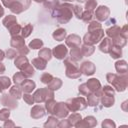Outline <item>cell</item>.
I'll return each instance as SVG.
<instances>
[{"label": "cell", "instance_id": "6da1fadb", "mask_svg": "<svg viewBox=\"0 0 128 128\" xmlns=\"http://www.w3.org/2000/svg\"><path fill=\"white\" fill-rule=\"evenodd\" d=\"M72 8H73L72 4L64 2L63 4H59V6L54 8L51 11V14H52L53 18H56V20L60 24H66L73 17Z\"/></svg>", "mask_w": 128, "mask_h": 128}, {"label": "cell", "instance_id": "7a4b0ae2", "mask_svg": "<svg viewBox=\"0 0 128 128\" xmlns=\"http://www.w3.org/2000/svg\"><path fill=\"white\" fill-rule=\"evenodd\" d=\"M106 80L113 86L114 90L117 92H123L127 88L128 78L127 74H115V73H107Z\"/></svg>", "mask_w": 128, "mask_h": 128}, {"label": "cell", "instance_id": "3957f363", "mask_svg": "<svg viewBox=\"0 0 128 128\" xmlns=\"http://www.w3.org/2000/svg\"><path fill=\"white\" fill-rule=\"evenodd\" d=\"M64 65L66 67L65 69V75L70 79H77L81 76V72L79 69V65L76 61L72 60L70 57H66L64 59Z\"/></svg>", "mask_w": 128, "mask_h": 128}, {"label": "cell", "instance_id": "277c9868", "mask_svg": "<svg viewBox=\"0 0 128 128\" xmlns=\"http://www.w3.org/2000/svg\"><path fill=\"white\" fill-rule=\"evenodd\" d=\"M104 33L102 28L88 31L83 37V43L86 45H95L104 38Z\"/></svg>", "mask_w": 128, "mask_h": 128}, {"label": "cell", "instance_id": "5b68a950", "mask_svg": "<svg viewBox=\"0 0 128 128\" xmlns=\"http://www.w3.org/2000/svg\"><path fill=\"white\" fill-rule=\"evenodd\" d=\"M25 38H23L20 35L12 36L10 39V45L12 48H14L18 54L20 55H27L29 53V47L25 45Z\"/></svg>", "mask_w": 128, "mask_h": 128}, {"label": "cell", "instance_id": "8992f818", "mask_svg": "<svg viewBox=\"0 0 128 128\" xmlns=\"http://www.w3.org/2000/svg\"><path fill=\"white\" fill-rule=\"evenodd\" d=\"M65 103H66V105H67L69 111H71V112H77V111L84 110V109L88 106L87 101H86L83 97L69 98Z\"/></svg>", "mask_w": 128, "mask_h": 128}, {"label": "cell", "instance_id": "52a82bcc", "mask_svg": "<svg viewBox=\"0 0 128 128\" xmlns=\"http://www.w3.org/2000/svg\"><path fill=\"white\" fill-rule=\"evenodd\" d=\"M33 98H34V101L36 103H43V102L47 101L48 99L54 98V91L49 89L48 87L40 88L34 92Z\"/></svg>", "mask_w": 128, "mask_h": 128}, {"label": "cell", "instance_id": "ba28073f", "mask_svg": "<svg viewBox=\"0 0 128 128\" xmlns=\"http://www.w3.org/2000/svg\"><path fill=\"white\" fill-rule=\"evenodd\" d=\"M31 4V0H14L11 7L9 8L12 13L20 14L23 11L27 10Z\"/></svg>", "mask_w": 128, "mask_h": 128}, {"label": "cell", "instance_id": "9c48e42d", "mask_svg": "<svg viewBox=\"0 0 128 128\" xmlns=\"http://www.w3.org/2000/svg\"><path fill=\"white\" fill-rule=\"evenodd\" d=\"M69 114V109L65 102H56L54 109H53V115L57 118H65Z\"/></svg>", "mask_w": 128, "mask_h": 128}, {"label": "cell", "instance_id": "30bf717a", "mask_svg": "<svg viewBox=\"0 0 128 128\" xmlns=\"http://www.w3.org/2000/svg\"><path fill=\"white\" fill-rule=\"evenodd\" d=\"M0 104L3 105L4 107H7L11 110L16 109L18 107V102L17 99H15L14 97H12L10 94L4 93L1 97H0Z\"/></svg>", "mask_w": 128, "mask_h": 128}, {"label": "cell", "instance_id": "8fae6325", "mask_svg": "<svg viewBox=\"0 0 128 128\" xmlns=\"http://www.w3.org/2000/svg\"><path fill=\"white\" fill-rule=\"evenodd\" d=\"M94 16H95L96 20L99 21V22L106 21L109 18V16H110V9L107 6H104V5L98 6L95 9Z\"/></svg>", "mask_w": 128, "mask_h": 128}, {"label": "cell", "instance_id": "7c38bea8", "mask_svg": "<svg viewBox=\"0 0 128 128\" xmlns=\"http://www.w3.org/2000/svg\"><path fill=\"white\" fill-rule=\"evenodd\" d=\"M86 85L90 91V93H95L97 96H101V93H102V86H101V83L98 79L96 78H91V79H88V81L86 82Z\"/></svg>", "mask_w": 128, "mask_h": 128}, {"label": "cell", "instance_id": "4fadbf2b", "mask_svg": "<svg viewBox=\"0 0 128 128\" xmlns=\"http://www.w3.org/2000/svg\"><path fill=\"white\" fill-rule=\"evenodd\" d=\"M79 69H80L81 74H83L85 76H91L96 71V67H95L94 63L91 61H83L82 64L79 66Z\"/></svg>", "mask_w": 128, "mask_h": 128}, {"label": "cell", "instance_id": "5bb4252c", "mask_svg": "<svg viewBox=\"0 0 128 128\" xmlns=\"http://www.w3.org/2000/svg\"><path fill=\"white\" fill-rule=\"evenodd\" d=\"M67 54H68V49L64 44H59L56 47H54L52 50V56H54L56 59L59 60H64L67 57Z\"/></svg>", "mask_w": 128, "mask_h": 128}, {"label": "cell", "instance_id": "9a60e30c", "mask_svg": "<svg viewBox=\"0 0 128 128\" xmlns=\"http://www.w3.org/2000/svg\"><path fill=\"white\" fill-rule=\"evenodd\" d=\"M96 125H97V120L94 116H86L84 119H81V121L78 122L75 127H77V128H82V127L92 128V127H95Z\"/></svg>", "mask_w": 128, "mask_h": 128}, {"label": "cell", "instance_id": "2e32d148", "mask_svg": "<svg viewBox=\"0 0 128 128\" xmlns=\"http://www.w3.org/2000/svg\"><path fill=\"white\" fill-rule=\"evenodd\" d=\"M81 41H82V39L77 34H70L65 38V44H66V46H68L70 48L80 46Z\"/></svg>", "mask_w": 128, "mask_h": 128}, {"label": "cell", "instance_id": "e0dca14e", "mask_svg": "<svg viewBox=\"0 0 128 128\" xmlns=\"http://www.w3.org/2000/svg\"><path fill=\"white\" fill-rule=\"evenodd\" d=\"M46 114L45 112V108L42 107L41 105H35L32 107L31 111H30V116L33 119H40L42 117H44Z\"/></svg>", "mask_w": 128, "mask_h": 128}, {"label": "cell", "instance_id": "ac0fdd59", "mask_svg": "<svg viewBox=\"0 0 128 128\" xmlns=\"http://www.w3.org/2000/svg\"><path fill=\"white\" fill-rule=\"evenodd\" d=\"M14 65L16 68H18L20 71L22 69H24L27 65H29V61L27 59V57L25 55H20L18 54L16 57H15V60H14Z\"/></svg>", "mask_w": 128, "mask_h": 128}, {"label": "cell", "instance_id": "d6986e66", "mask_svg": "<svg viewBox=\"0 0 128 128\" xmlns=\"http://www.w3.org/2000/svg\"><path fill=\"white\" fill-rule=\"evenodd\" d=\"M113 47V43L112 40L110 38H103L102 41L99 44V50L103 53H109V51L111 50V48Z\"/></svg>", "mask_w": 128, "mask_h": 128}, {"label": "cell", "instance_id": "ffe728a7", "mask_svg": "<svg viewBox=\"0 0 128 128\" xmlns=\"http://www.w3.org/2000/svg\"><path fill=\"white\" fill-rule=\"evenodd\" d=\"M100 103L102 104V106L104 107H112L115 103V98L114 96H109V95H105L103 93H101V96H100Z\"/></svg>", "mask_w": 128, "mask_h": 128}, {"label": "cell", "instance_id": "44dd1931", "mask_svg": "<svg viewBox=\"0 0 128 128\" xmlns=\"http://www.w3.org/2000/svg\"><path fill=\"white\" fill-rule=\"evenodd\" d=\"M35 87H36L35 82L30 79H25V81L21 84V88L24 93H31L35 89Z\"/></svg>", "mask_w": 128, "mask_h": 128}, {"label": "cell", "instance_id": "7402d4cb", "mask_svg": "<svg viewBox=\"0 0 128 128\" xmlns=\"http://www.w3.org/2000/svg\"><path fill=\"white\" fill-rule=\"evenodd\" d=\"M120 31H121V28H120L119 26H117V25H113L112 27L106 29L105 33H106V35L108 36V38L113 39V38H115V37H117V36L120 35Z\"/></svg>", "mask_w": 128, "mask_h": 128}, {"label": "cell", "instance_id": "603a6c76", "mask_svg": "<svg viewBox=\"0 0 128 128\" xmlns=\"http://www.w3.org/2000/svg\"><path fill=\"white\" fill-rule=\"evenodd\" d=\"M70 58H71L72 60L76 61V62L80 61V60L83 58V55H82V52H81L80 46L71 48V50H70Z\"/></svg>", "mask_w": 128, "mask_h": 128}, {"label": "cell", "instance_id": "cb8c5ba5", "mask_svg": "<svg viewBox=\"0 0 128 128\" xmlns=\"http://www.w3.org/2000/svg\"><path fill=\"white\" fill-rule=\"evenodd\" d=\"M22 88H21V85H17V84H15L14 86H12L11 88H10V90H9V94L12 96V97H14L15 99H20V98H22Z\"/></svg>", "mask_w": 128, "mask_h": 128}, {"label": "cell", "instance_id": "d4e9b609", "mask_svg": "<svg viewBox=\"0 0 128 128\" xmlns=\"http://www.w3.org/2000/svg\"><path fill=\"white\" fill-rule=\"evenodd\" d=\"M115 69L118 74H127V62L125 60H118L115 62Z\"/></svg>", "mask_w": 128, "mask_h": 128}, {"label": "cell", "instance_id": "484cf974", "mask_svg": "<svg viewBox=\"0 0 128 128\" xmlns=\"http://www.w3.org/2000/svg\"><path fill=\"white\" fill-rule=\"evenodd\" d=\"M100 103V97L95 93H89L87 95V104L91 107H96Z\"/></svg>", "mask_w": 128, "mask_h": 128}, {"label": "cell", "instance_id": "4316f807", "mask_svg": "<svg viewBox=\"0 0 128 128\" xmlns=\"http://www.w3.org/2000/svg\"><path fill=\"white\" fill-rule=\"evenodd\" d=\"M32 65L38 70H44L47 66V61H45L44 59L40 57H37V58L32 59Z\"/></svg>", "mask_w": 128, "mask_h": 128}, {"label": "cell", "instance_id": "83f0119b", "mask_svg": "<svg viewBox=\"0 0 128 128\" xmlns=\"http://www.w3.org/2000/svg\"><path fill=\"white\" fill-rule=\"evenodd\" d=\"M52 37L56 41H63L66 38V30L64 28H58L53 32Z\"/></svg>", "mask_w": 128, "mask_h": 128}, {"label": "cell", "instance_id": "f1b7e54d", "mask_svg": "<svg viewBox=\"0 0 128 128\" xmlns=\"http://www.w3.org/2000/svg\"><path fill=\"white\" fill-rule=\"evenodd\" d=\"M16 23H17V18H16V16H14V15H7V16H5L4 19L2 20V24H3L4 27H6L7 29H8L9 27H11L12 25L16 24Z\"/></svg>", "mask_w": 128, "mask_h": 128}, {"label": "cell", "instance_id": "f546056e", "mask_svg": "<svg viewBox=\"0 0 128 128\" xmlns=\"http://www.w3.org/2000/svg\"><path fill=\"white\" fill-rule=\"evenodd\" d=\"M62 84H63V83H62V80H61V79L56 78V77H53V79L47 84V87H48L49 89L55 91V90L60 89L61 86H62Z\"/></svg>", "mask_w": 128, "mask_h": 128}, {"label": "cell", "instance_id": "4dcf8cb0", "mask_svg": "<svg viewBox=\"0 0 128 128\" xmlns=\"http://www.w3.org/2000/svg\"><path fill=\"white\" fill-rule=\"evenodd\" d=\"M81 52H82V55L83 57H88V56H91L94 51H95V47L94 45H86V44H83L81 47Z\"/></svg>", "mask_w": 128, "mask_h": 128}, {"label": "cell", "instance_id": "1f68e13d", "mask_svg": "<svg viewBox=\"0 0 128 128\" xmlns=\"http://www.w3.org/2000/svg\"><path fill=\"white\" fill-rule=\"evenodd\" d=\"M38 56L42 59H44L45 61H49L52 58V50H50L49 48H41L38 52Z\"/></svg>", "mask_w": 128, "mask_h": 128}, {"label": "cell", "instance_id": "d6a6232c", "mask_svg": "<svg viewBox=\"0 0 128 128\" xmlns=\"http://www.w3.org/2000/svg\"><path fill=\"white\" fill-rule=\"evenodd\" d=\"M81 119H82L81 114L74 112V113H72L71 115H69V117H68L67 120H68V122H69V124H70V127H75L76 124L81 121Z\"/></svg>", "mask_w": 128, "mask_h": 128}, {"label": "cell", "instance_id": "836d02e7", "mask_svg": "<svg viewBox=\"0 0 128 128\" xmlns=\"http://www.w3.org/2000/svg\"><path fill=\"white\" fill-rule=\"evenodd\" d=\"M11 86V80L7 76H1L0 77V93H2L4 90L8 89Z\"/></svg>", "mask_w": 128, "mask_h": 128}, {"label": "cell", "instance_id": "e575fe53", "mask_svg": "<svg viewBox=\"0 0 128 128\" xmlns=\"http://www.w3.org/2000/svg\"><path fill=\"white\" fill-rule=\"evenodd\" d=\"M58 118L54 115H51L50 117H48L47 121L44 123V127L45 128H54L58 126Z\"/></svg>", "mask_w": 128, "mask_h": 128}, {"label": "cell", "instance_id": "d590c367", "mask_svg": "<svg viewBox=\"0 0 128 128\" xmlns=\"http://www.w3.org/2000/svg\"><path fill=\"white\" fill-rule=\"evenodd\" d=\"M111 40H112L113 46H116V47H119V48H123L127 43V39L123 38L121 35H119V36H117V37H115Z\"/></svg>", "mask_w": 128, "mask_h": 128}, {"label": "cell", "instance_id": "8d00e7d4", "mask_svg": "<svg viewBox=\"0 0 128 128\" xmlns=\"http://www.w3.org/2000/svg\"><path fill=\"white\" fill-rule=\"evenodd\" d=\"M109 54H110L111 58H113V59H119L122 56V48L113 46L111 48V50L109 51Z\"/></svg>", "mask_w": 128, "mask_h": 128}, {"label": "cell", "instance_id": "74e56055", "mask_svg": "<svg viewBox=\"0 0 128 128\" xmlns=\"http://www.w3.org/2000/svg\"><path fill=\"white\" fill-rule=\"evenodd\" d=\"M59 4H60L59 0H44V2H43L44 7L49 10H53L54 8L59 6Z\"/></svg>", "mask_w": 128, "mask_h": 128}, {"label": "cell", "instance_id": "f35d334b", "mask_svg": "<svg viewBox=\"0 0 128 128\" xmlns=\"http://www.w3.org/2000/svg\"><path fill=\"white\" fill-rule=\"evenodd\" d=\"M21 29H22L21 25L18 24V23H16V24L12 25L11 27H9V28H8V31H9V34L11 35V37H12V36L19 35V34L21 33Z\"/></svg>", "mask_w": 128, "mask_h": 128}, {"label": "cell", "instance_id": "ab89813d", "mask_svg": "<svg viewBox=\"0 0 128 128\" xmlns=\"http://www.w3.org/2000/svg\"><path fill=\"white\" fill-rule=\"evenodd\" d=\"M21 72H22V74H23L26 78H31V77L34 75V73H35L34 68H33V65H31V64L27 65L24 69L21 70Z\"/></svg>", "mask_w": 128, "mask_h": 128}, {"label": "cell", "instance_id": "60d3db41", "mask_svg": "<svg viewBox=\"0 0 128 128\" xmlns=\"http://www.w3.org/2000/svg\"><path fill=\"white\" fill-rule=\"evenodd\" d=\"M33 31V26L32 24H26L24 27H22L21 29V36L23 38H27L28 36H30V34Z\"/></svg>", "mask_w": 128, "mask_h": 128}, {"label": "cell", "instance_id": "b9f144b4", "mask_svg": "<svg viewBox=\"0 0 128 128\" xmlns=\"http://www.w3.org/2000/svg\"><path fill=\"white\" fill-rule=\"evenodd\" d=\"M55 104H56V101L54 100V98H51V99H48L47 101H45V108L50 115H53V109H54Z\"/></svg>", "mask_w": 128, "mask_h": 128}, {"label": "cell", "instance_id": "7bdbcfd3", "mask_svg": "<svg viewBox=\"0 0 128 128\" xmlns=\"http://www.w3.org/2000/svg\"><path fill=\"white\" fill-rule=\"evenodd\" d=\"M94 14H93V11H88V10H85L83 11L82 13V16H81V20L85 23H89L90 21H92V18H93Z\"/></svg>", "mask_w": 128, "mask_h": 128}, {"label": "cell", "instance_id": "ee69618b", "mask_svg": "<svg viewBox=\"0 0 128 128\" xmlns=\"http://www.w3.org/2000/svg\"><path fill=\"white\" fill-rule=\"evenodd\" d=\"M29 48H32V49H41L43 47V41L41 39H38V38H35L33 39L30 43H29Z\"/></svg>", "mask_w": 128, "mask_h": 128}, {"label": "cell", "instance_id": "f6af8a7d", "mask_svg": "<svg viewBox=\"0 0 128 128\" xmlns=\"http://www.w3.org/2000/svg\"><path fill=\"white\" fill-rule=\"evenodd\" d=\"M25 79H26V77L22 74L21 71L15 73V74L13 75V81H14V83L17 84V85H21V84L25 81Z\"/></svg>", "mask_w": 128, "mask_h": 128}, {"label": "cell", "instance_id": "bcb514c9", "mask_svg": "<svg viewBox=\"0 0 128 128\" xmlns=\"http://www.w3.org/2000/svg\"><path fill=\"white\" fill-rule=\"evenodd\" d=\"M97 7V0H87L85 2V9L88 11H94Z\"/></svg>", "mask_w": 128, "mask_h": 128}, {"label": "cell", "instance_id": "7dc6e473", "mask_svg": "<svg viewBox=\"0 0 128 128\" xmlns=\"http://www.w3.org/2000/svg\"><path fill=\"white\" fill-rule=\"evenodd\" d=\"M10 117V109L9 108H3L0 109V121H5L9 119Z\"/></svg>", "mask_w": 128, "mask_h": 128}, {"label": "cell", "instance_id": "c3c4849f", "mask_svg": "<svg viewBox=\"0 0 128 128\" xmlns=\"http://www.w3.org/2000/svg\"><path fill=\"white\" fill-rule=\"evenodd\" d=\"M72 11H73V14L78 19H81V16H82V13H83V7L82 6H80V5H73Z\"/></svg>", "mask_w": 128, "mask_h": 128}, {"label": "cell", "instance_id": "681fc988", "mask_svg": "<svg viewBox=\"0 0 128 128\" xmlns=\"http://www.w3.org/2000/svg\"><path fill=\"white\" fill-rule=\"evenodd\" d=\"M52 79H53V76H52L50 73H47V72L43 73V74L41 75V77H40V81H41L43 84H46V85H47Z\"/></svg>", "mask_w": 128, "mask_h": 128}, {"label": "cell", "instance_id": "f907efd6", "mask_svg": "<svg viewBox=\"0 0 128 128\" xmlns=\"http://www.w3.org/2000/svg\"><path fill=\"white\" fill-rule=\"evenodd\" d=\"M78 91H79V94L82 95V96H87V95L90 93V91H89V89H88L86 83H83V84L79 85V87H78Z\"/></svg>", "mask_w": 128, "mask_h": 128}, {"label": "cell", "instance_id": "816d5d0a", "mask_svg": "<svg viewBox=\"0 0 128 128\" xmlns=\"http://www.w3.org/2000/svg\"><path fill=\"white\" fill-rule=\"evenodd\" d=\"M102 93L105 95H109V96H114L115 95V90L114 88H112L109 85H105L104 87H102Z\"/></svg>", "mask_w": 128, "mask_h": 128}, {"label": "cell", "instance_id": "f5cc1de1", "mask_svg": "<svg viewBox=\"0 0 128 128\" xmlns=\"http://www.w3.org/2000/svg\"><path fill=\"white\" fill-rule=\"evenodd\" d=\"M17 55H18V52H17L15 49H13V48L7 49V50L5 51V57L8 58V59H15V57H16Z\"/></svg>", "mask_w": 128, "mask_h": 128}, {"label": "cell", "instance_id": "db71d44e", "mask_svg": "<svg viewBox=\"0 0 128 128\" xmlns=\"http://www.w3.org/2000/svg\"><path fill=\"white\" fill-rule=\"evenodd\" d=\"M24 101L28 104V105H32L34 104V98H33V95H31L30 93H24V95H22Z\"/></svg>", "mask_w": 128, "mask_h": 128}, {"label": "cell", "instance_id": "11a10c76", "mask_svg": "<svg viewBox=\"0 0 128 128\" xmlns=\"http://www.w3.org/2000/svg\"><path fill=\"white\" fill-rule=\"evenodd\" d=\"M101 126H102L103 128H115V127H116V124H115L112 120H110V119H105V120L102 122Z\"/></svg>", "mask_w": 128, "mask_h": 128}, {"label": "cell", "instance_id": "9f6ffc18", "mask_svg": "<svg viewBox=\"0 0 128 128\" xmlns=\"http://www.w3.org/2000/svg\"><path fill=\"white\" fill-rule=\"evenodd\" d=\"M120 35H121L123 38L127 39V37H128V26H127V25H124V26L121 28Z\"/></svg>", "mask_w": 128, "mask_h": 128}, {"label": "cell", "instance_id": "6f0895ef", "mask_svg": "<svg viewBox=\"0 0 128 128\" xmlns=\"http://www.w3.org/2000/svg\"><path fill=\"white\" fill-rule=\"evenodd\" d=\"M57 127H60V128H68V127H70V124H69V122H68V120H61V121H59L58 122V126Z\"/></svg>", "mask_w": 128, "mask_h": 128}, {"label": "cell", "instance_id": "680465c9", "mask_svg": "<svg viewBox=\"0 0 128 128\" xmlns=\"http://www.w3.org/2000/svg\"><path fill=\"white\" fill-rule=\"evenodd\" d=\"M15 126V123L12 121V120H9V119H7V120H5V123H4V127L5 128H9V127H14Z\"/></svg>", "mask_w": 128, "mask_h": 128}, {"label": "cell", "instance_id": "91938a15", "mask_svg": "<svg viewBox=\"0 0 128 128\" xmlns=\"http://www.w3.org/2000/svg\"><path fill=\"white\" fill-rule=\"evenodd\" d=\"M1 2H2V4H3L6 8H10L11 5H12V3L14 2V0H1Z\"/></svg>", "mask_w": 128, "mask_h": 128}, {"label": "cell", "instance_id": "94428289", "mask_svg": "<svg viewBox=\"0 0 128 128\" xmlns=\"http://www.w3.org/2000/svg\"><path fill=\"white\" fill-rule=\"evenodd\" d=\"M5 70H6V68H5V65L0 61V74H3L4 72H5Z\"/></svg>", "mask_w": 128, "mask_h": 128}, {"label": "cell", "instance_id": "6125c7cd", "mask_svg": "<svg viewBox=\"0 0 128 128\" xmlns=\"http://www.w3.org/2000/svg\"><path fill=\"white\" fill-rule=\"evenodd\" d=\"M4 58H5V52L0 49V61H2Z\"/></svg>", "mask_w": 128, "mask_h": 128}, {"label": "cell", "instance_id": "be15d7a7", "mask_svg": "<svg viewBox=\"0 0 128 128\" xmlns=\"http://www.w3.org/2000/svg\"><path fill=\"white\" fill-rule=\"evenodd\" d=\"M3 15H4V8L2 7V5H1V3H0V18H1Z\"/></svg>", "mask_w": 128, "mask_h": 128}, {"label": "cell", "instance_id": "e7e4bbea", "mask_svg": "<svg viewBox=\"0 0 128 128\" xmlns=\"http://www.w3.org/2000/svg\"><path fill=\"white\" fill-rule=\"evenodd\" d=\"M34 2H36V3H43L44 2V0H33Z\"/></svg>", "mask_w": 128, "mask_h": 128}, {"label": "cell", "instance_id": "03108f58", "mask_svg": "<svg viewBox=\"0 0 128 128\" xmlns=\"http://www.w3.org/2000/svg\"><path fill=\"white\" fill-rule=\"evenodd\" d=\"M76 1H78V2H80V3H85L87 0H76Z\"/></svg>", "mask_w": 128, "mask_h": 128}, {"label": "cell", "instance_id": "003e7915", "mask_svg": "<svg viewBox=\"0 0 128 128\" xmlns=\"http://www.w3.org/2000/svg\"><path fill=\"white\" fill-rule=\"evenodd\" d=\"M63 2H72V1H74V0H62Z\"/></svg>", "mask_w": 128, "mask_h": 128}]
</instances>
